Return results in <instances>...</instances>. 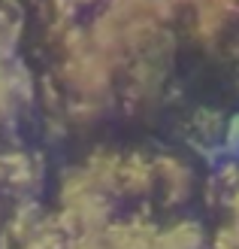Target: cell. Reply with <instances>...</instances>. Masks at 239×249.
<instances>
[{
  "label": "cell",
  "instance_id": "1",
  "mask_svg": "<svg viewBox=\"0 0 239 249\" xmlns=\"http://www.w3.org/2000/svg\"><path fill=\"white\" fill-rule=\"evenodd\" d=\"M115 76L118 67L97 49L88 28L82 31L67 21L61 34V82L73 97L70 116L76 122H94L115 91Z\"/></svg>",
  "mask_w": 239,
  "mask_h": 249
},
{
  "label": "cell",
  "instance_id": "2",
  "mask_svg": "<svg viewBox=\"0 0 239 249\" xmlns=\"http://www.w3.org/2000/svg\"><path fill=\"white\" fill-rule=\"evenodd\" d=\"M170 64H173V36L140 52L121 67L124 70V97H127V104L133 109L155 107L160 101L163 85H167V76H170Z\"/></svg>",
  "mask_w": 239,
  "mask_h": 249
},
{
  "label": "cell",
  "instance_id": "3",
  "mask_svg": "<svg viewBox=\"0 0 239 249\" xmlns=\"http://www.w3.org/2000/svg\"><path fill=\"white\" fill-rule=\"evenodd\" d=\"M182 16L191 40L215 46L239 21V0H182Z\"/></svg>",
  "mask_w": 239,
  "mask_h": 249
},
{
  "label": "cell",
  "instance_id": "4",
  "mask_svg": "<svg viewBox=\"0 0 239 249\" xmlns=\"http://www.w3.org/2000/svg\"><path fill=\"white\" fill-rule=\"evenodd\" d=\"M33 101V79L16 58L0 61V124H12Z\"/></svg>",
  "mask_w": 239,
  "mask_h": 249
},
{
  "label": "cell",
  "instance_id": "5",
  "mask_svg": "<svg viewBox=\"0 0 239 249\" xmlns=\"http://www.w3.org/2000/svg\"><path fill=\"white\" fill-rule=\"evenodd\" d=\"M152 164H155V189L167 201V207L185 204L194 192V170L175 155H160Z\"/></svg>",
  "mask_w": 239,
  "mask_h": 249
},
{
  "label": "cell",
  "instance_id": "6",
  "mask_svg": "<svg viewBox=\"0 0 239 249\" xmlns=\"http://www.w3.org/2000/svg\"><path fill=\"white\" fill-rule=\"evenodd\" d=\"M158 228L145 219H130V222H112V225L100 234L103 249H152Z\"/></svg>",
  "mask_w": 239,
  "mask_h": 249
},
{
  "label": "cell",
  "instance_id": "7",
  "mask_svg": "<svg viewBox=\"0 0 239 249\" xmlns=\"http://www.w3.org/2000/svg\"><path fill=\"white\" fill-rule=\"evenodd\" d=\"M148 192H155V164L143 155H124L118 173V195L145 197Z\"/></svg>",
  "mask_w": 239,
  "mask_h": 249
},
{
  "label": "cell",
  "instance_id": "8",
  "mask_svg": "<svg viewBox=\"0 0 239 249\" xmlns=\"http://www.w3.org/2000/svg\"><path fill=\"white\" fill-rule=\"evenodd\" d=\"M152 249H206V231L200 228V222L182 219L175 225L158 231Z\"/></svg>",
  "mask_w": 239,
  "mask_h": 249
},
{
  "label": "cell",
  "instance_id": "9",
  "mask_svg": "<svg viewBox=\"0 0 239 249\" xmlns=\"http://www.w3.org/2000/svg\"><path fill=\"white\" fill-rule=\"evenodd\" d=\"M0 170H3V179L9 185H16L21 192L36 189V185H40V177H43L40 164H36L31 155H12V158H6L3 164H0Z\"/></svg>",
  "mask_w": 239,
  "mask_h": 249
},
{
  "label": "cell",
  "instance_id": "10",
  "mask_svg": "<svg viewBox=\"0 0 239 249\" xmlns=\"http://www.w3.org/2000/svg\"><path fill=\"white\" fill-rule=\"evenodd\" d=\"M18 40H21V16L12 3L0 0V61L16 58Z\"/></svg>",
  "mask_w": 239,
  "mask_h": 249
},
{
  "label": "cell",
  "instance_id": "11",
  "mask_svg": "<svg viewBox=\"0 0 239 249\" xmlns=\"http://www.w3.org/2000/svg\"><path fill=\"white\" fill-rule=\"evenodd\" d=\"M221 140H224V149H227V155H233V161H239V113H236L227 124H224Z\"/></svg>",
  "mask_w": 239,
  "mask_h": 249
},
{
  "label": "cell",
  "instance_id": "12",
  "mask_svg": "<svg viewBox=\"0 0 239 249\" xmlns=\"http://www.w3.org/2000/svg\"><path fill=\"white\" fill-rule=\"evenodd\" d=\"M209 249H239V231H233L230 225H221L212 237Z\"/></svg>",
  "mask_w": 239,
  "mask_h": 249
},
{
  "label": "cell",
  "instance_id": "13",
  "mask_svg": "<svg viewBox=\"0 0 239 249\" xmlns=\"http://www.w3.org/2000/svg\"><path fill=\"white\" fill-rule=\"evenodd\" d=\"M224 225L239 231V189L233 195H227V219H224Z\"/></svg>",
  "mask_w": 239,
  "mask_h": 249
},
{
  "label": "cell",
  "instance_id": "14",
  "mask_svg": "<svg viewBox=\"0 0 239 249\" xmlns=\"http://www.w3.org/2000/svg\"><path fill=\"white\" fill-rule=\"evenodd\" d=\"M0 179H3V170H0Z\"/></svg>",
  "mask_w": 239,
  "mask_h": 249
}]
</instances>
